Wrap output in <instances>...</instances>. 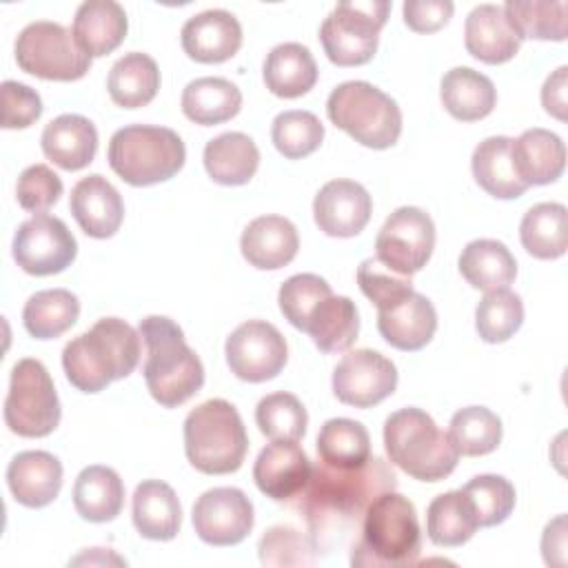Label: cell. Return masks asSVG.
<instances>
[{"label":"cell","instance_id":"6da1fadb","mask_svg":"<svg viewBox=\"0 0 568 568\" xmlns=\"http://www.w3.org/2000/svg\"><path fill=\"white\" fill-rule=\"evenodd\" d=\"M397 477L382 457H368L359 468L342 470L326 464L313 466L306 484L302 513L313 532L335 530L357 521L371 501L386 490H395Z\"/></svg>","mask_w":568,"mask_h":568},{"label":"cell","instance_id":"7a4b0ae2","mask_svg":"<svg viewBox=\"0 0 568 568\" xmlns=\"http://www.w3.org/2000/svg\"><path fill=\"white\" fill-rule=\"evenodd\" d=\"M140 333L120 317H102L62 351L67 379L82 393H100L131 375L140 362Z\"/></svg>","mask_w":568,"mask_h":568},{"label":"cell","instance_id":"3957f363","mask_svg":"<svg viewBox=\"0 0 568 568\" xmlns=\"http://www.w3.org/2000/svg\"><path fill=\"white\" fill-rule=\"evenodd\" d=\"M138 333L146 346L142 373L151 397L164 408L191 399L204 384V366L184 342L182 328L164 315H149L140 322Z\"/></svg>","mask_w":568,"mask_h":568},{"label":"cell","instance_id":"277c9868","mask_svg":"<svg viewBox=\"0 0 568 568\" xmlns=\"http://www.w3.org/2000/svg\"><path fill=\"white\" fill-rule=\"evenodd\" d=\"M422 548V532L413 501L386 490L364 513L362 539L353 548V566H410Z\"/></svg>","mask_w":568,"mask_h":568},{"label":"cell","instance_id":"5b68a950","mask_svg":"<svg viewBox=\"0 0 568 568\" xmlns=\"http://www.w3.org/2000/svg\"><path fill=\"white\" fill-rule=\"evenodd\" d=\"M384 446L388 459L419 481L448 477L459 459L448 433L422 408H399L384 424Z\"/></svg>","mask_w":568,"mask_h":568},{"label":"cell","instance_id":"8992f818","mask_svg":"<svg viewBox=\"0 0 568 568\" xmlns=\"http://www.w3.org/2000/svg\"><path fill=\"white\" fill-rule=\"evenodd\" d=\"M184 450L200 473H235L248 450V435L237 408L226 399H206L195 406L184 419Z\"/></svg>","mask_w":568,"mask_h":568},{"label":"cell","instance_id":"52a82bcc","mask_svg":"<svg viewBox=\"0 0 568 568\" xmlns=\"http://www.w3.org/2000/svg\"><path fill=\"white\" fill-rule=\"evenodd\" d=\"M109 166L131 186H151L173 178L186 160L182 138L166 126L129 124L109 142Z\"/></svg>","mask_w":568,"mask_h":568},{"label":"cell","instance_id":"ba28073f","mask_svg":"<svg viewBox=\"0 0 568 568\" xmlns=\"http://www.w3.org/2000/svg\"><path fill=\"white\" fill-rule=\"evenodd\" d=\"M326 113L337 129L368 149H388L402 133L397 102L364 80L337 84L326 100Z\"/></svg>","mask_w":568,"mask_h":568},{"label":"cell","instance_id":"9c48e42d","mask_svg":"<svg viewBox=\"0 0 568 568\" xmlns=\"http://www.w3.org/2000/svg\"><path fill=\"white\" fill-rule=\"evenodd\" d=\"M390 2H337L320 27V40L326 58L337 67L366 64L379 44V31L386 24Z\"/></svg>","mask_w":568,"mask_h":568},{"label":"cell","instance_id":"30bf717a","mask_svg":"<svg viewBox=\"0 0 568 568\" xmlns=\"http://www.w3.org/2000/svg\"><path fill=\"white\" fill-rule=\"evenodd\" d=\"M4 424L20 437H47L60 424V399L42 362L24 357L11 371Z\"/></svg>","mask_w":568,"mask_h":568},{"label":"cell","instance_id":"8fae6325","mask_svg":"<svg viewBox=\"0 0 568 568\" xmlns=\"http://www.w3.org/2000/svg\"><path fill=\"white\" fill-rule=\"evenodd\" d=\"M16 62L24 73L58 82L80 80L91 69V55L78 47L73 31L49 20H36L18 33Z\"/></svg>","mask_w":568,"mask_h":568},{"label":"cell","instance_id":"7c38bea8","mask_svg":"<svg viewBox=\"0 0 568 568\" xmlns=\"http://www.w3.org/2000/svg\"><path fill=\"white\" fill-rule=\"evenodd\" d=\"M435 248V224L417 206L393 211L375 237V257L399 275H413L426 266Z\"/></svg>","mask_w":568,"mask_h":568},{"label":"cell","instance_id":"4fadbf2b","mask_svg":"<svg viewBox=\"0 0 568 568\" xmlns=\"http://www.w3.org/2000/svg\"><path fill=\"white\" fill-rule=\"evenodd\" d=\"M78 255V242L69 226L53 215L38 213L24 220L13 235V260L29 275L64 271Z\"/></svg>","mask_w":568,"mask_h":568},{"label":"cell","instance_id":"5bb4252c","mask_svg":"<svg viewBox=\"0 0 568 568\" xmlns=\"http://www.w3.org/2000/svg\"><path fill=\"white\" fill-rule=\"evenodd\" d=\"M224 353L231 373L251 384L273 379L288 359L284 335L264 320L240 324L226 337Z\"/></svg>","mask_w":568,"mask_h":568},{"label":"cell","instance_id":"9a60e30c","mask_svg":"<svg viewBox=\"0 0 568 568\" xmlns=\"http://www.w3.org/2000/svg\"><path fill=\"white\" fill-rule=\"evenodd\" d=\"M397 388L395 364L377 351H348L333 371V393L342 404L371 408Z\"/></svg>","mask_w":568,"mask_h":568},{"label":"cell","instance_id":"2e32d148","mask_svg":"<svg viewBox=\"0 0 568 568\" xmlns=\"http://www.w3.org/2000/svg\"><path fill=\"white\" fill-rule=\"evenodd\" d=\"M193 528L204 544L235 546L253 528V504L240 490L220 486L202 493L193 504Z\"/></svg>","mask_w":568,"mask_h":568},{"label":"cell","instance_id":"e0dca14e","mask_svg":"<svg viewBox=\"0 0 568 568\" xmlns=\"http://www.w3.org/2000/svg\"><path fill=\"white\" fill-rule=\"evenodd\" d=\"M371 211L368 191L353 180H331L313 200L315 224L331 237H355L368 224Z\"/></svg>","mask_w":568,"mask_h":568},{"label":"cell","instance_id":"ac0fdd59","mask_svg":"<svg viewBox=\"0 0 568 568\" xmlns=\"http://www.w3.org/2000/svg\"><path fill=\"white\" fill-rule=\"evenodd\" d=\"M313 473V464L297 442H271L266 444L253 466V479L257 488L275 499L284 501L300 495Z\"/></svg>","mask_w":568,"mask_h":568},{"label":"cell","instance_id":"d6986e66","mask_svg":"<svg viewBox=\"0 0 568 568\" xmlns=\"http://www.w3.org/2000/svg\"><path fill=\"white\" fill-rule=\"evenodd\" d=\"M184 53L204 64L233 58L242 47V27L231 11L209 9L189 18L180 33Z\"/></svg>","mask_w":568,"mask_h":568},{"label":"cell","instance_id":"ffe728a7","mask_svg":"<svg viewBox=\"0 0 568 568\" xmlns=\"http://www.w3.org/2000/svg\"><path fill=\"white\" fill-rule=\"evenodd\" d=\"M69 209L80 229L98 240L115 235L124 220V202L118 189L100 173L82 178L71 189Z\"/></svg>","mask_w":568,"mask_h":568},{"label":"cell","instance_id":"44dd1931","mask_svg":"<svg viewBox=\"0 0 568 568\" xmlns=\"http://www.w3.org/2000/svg\"><path fill=\"white\" fill-rule=\"evenodd\" d=\"M379 335L399 351L424 348L437 331V313L430 300L417 291L377 311Z\"/></svg>","mask_w":568,"mask_h":568},{"label":"cell","instance_id":"7402d4cb","mask_svg":"<svg viewBox=\"0 0 568 568\" xmlns=\"http://www.w3.org/2000/svg\"><path fill=\"white\" fill-rule=\"evenodd\" d=\"M7 484L18 504L42 508L62 488V464L47 450H22L7 466Z\"/></svg>","mask_w":568,"mask_h":568},{"label":"cell","instance_id":"603a6c76","mask_svg":"<svg viewBox=\"0 0 568 568\" xmlns=\"http://www.w3.org/2000/svg\"><path fill=\"white\" fill-rule=\"evenodd\" d=\"M244 260L262 271H277L293 262L300 248L297 229L282 215H260L240 237Z\"/></svg>","mask_w":568,"mask_h":568},{"label":"cell","instance_id":"cb8c5ba5","mask_svg":"<svg viewBox=\"0 0 568 568\" xmlns=\"http://www.w3.org/2000/svg\"><path fill=\"white\" fill-rule=\"evenodd\" d=\"M466 51L486 62L501 64L517 55L521 40L510 27L504 7L499 4H479L475 7L464 24Z\"/></svg>","mask_w":568,"mask_h":568},{"label":"cell","instance_id":"d4e9b609","mask_svg":"<svg viewBox=\"0 0 568 568\" xmlns=\"http://www.w3.org/2000/svg\"><path fill=\"white\" fill-rule=\"evenodd\" d=\"M42 153L64 171H80L89 166L98 151V131L93 122L78 113H62L53 118L40 138Z\"/></svg>","mask_w":568,"mask_h":568},{"label":"cell","instance_id":"484cf974","mask_svg":"<svg viewBox=\"0 0 568 568\" xmlns=\"http://www.w3.org/2000/svg\"><path fill=\"white\" fill-rule=\"evenodd\" d=\"M510 155L519 180L526 186H541L559 180L566 166L561 138L546 129H526L510 144Z\"/></svg>","mask_w":568,"mask_h":568},{"label":"cell","instance_id":"4316f807","mask_svg":"<svg viewBox=\"0 0 568 568\" xmlns=\"http://www.w3.org/2000/svg\"><path fill=\"white\" fill-rule=\"evenodd\" d=\"M129 20L124 9L113 0H87L78 7L73 18V38L78 47L100 58L118 49L126 36Z\"/></svg>","mask_w":568,"mask_h":568},{"label":"cell","instance_id":"83f0119b","mask_svg":"<svg viewBox=\"0 0 568 568\" xmlns=\"http://www.w3.org/2000/svg\"><path fill=\"white\" fill-rule=\"evenodd\" d=\"M133 526L153 541H169L180 532L182 508L175 490L160 479H146L138 484L133 493Z\"/></svg>","mask_w":568,"mask_h":568},{"label":"cell","instance_id":"f1b7e54d","mask_svg":"<svg viewBox=\"0 0 568 568\" xmlns=\"http://www.w3.org/2000/svg\"><path fill=\"white\" fill-rule=\"evenodd\" d=\"M262 78L266 89L277 98H300L317 82V64L308 47L284 42L271 49L264 60Z\"/></svg>","mask_w":568,"mask_h":568},{"label":"cell","instance_id":"f546056e","mask_svg":"<svg viewBox=\"0 0 568 568\" xmlns=\"http://www.w3.org/2000/svg\"><path fill=\"white\" fill-rule=\"evenodd\" d=\"M439 98L455 120L475 122L490 115L497 102V89L488 75L470 67H455L444 73Z\"/></svg>","mask_w":568,"mask_h":568},{"label":"cell","instance_id":"4dcf8cb0","mask_svg":"<svg viewBox=\"0 0 568 568\" xmlns=\"http://www.w3.org/2000/svg\"><path fill=\"white\" fill-rule=\"evenodd\" d=\"M202 160L213 182L224 186H240L255 175L260 166V151L253 138L246 133L229 131L206 142Z\"/></svg>","mask_w":568,"mask_h":568},{"label":"cell","instance_id":"1f68e13d","mask_svg":"<svg viewBox=\"0 0 568 568\" xmlns=\"http://www.w3.org/2000/svg\"><path fill=\"white\" fill-rule=\"evenodd\" d=\"M513 138L493 135L481 140L470 158V169L475 182L493 197L513 200L526 193V184L519 180L513 155H510Z\"/></svg>","mask_w":568,"mask_h":568},{"label":"cell","instance_id":"d6a6232c","mask_svg":"<svg viewBox=\"0 0 568 568\" xmlns=\"http://www.w3.org/2000/svg\"><path fill=\"white\" fill-rule=\"evenodd\" d=\"M124 504V484L109 466H87L73 484V506L78 515L93 524L111 521Z\"/></svg>","mask_w":568,"mask_h":568},{"label":"cell","instance_id":"836d02e7","mask_svg":"<svg viewBox=\"0 0 568 568\" xmlns=\"http://www.w3.org/2000/svg\"><path fill=\"white\" fill-rule=\"evenodd\" d=\"M459 273L479 291L508 288L517 277V260L499 240H473L459 255Z\"/></svg>","mask_w":568,"mask_h":568},{"label":"cell","instance_id":"e575fe53","mask_svg":"<svg viewBox=\"0 0 568 568\" xmlns=\"http://www.w3.org/2000/svg\"><path fill=\"white\" fill-rule=\"evenodd\" d=\"M182 113L202 126L235 118L242 109V91L226 78H195L182 91Z\"/></svg>","mask_w":568,"mask_h":568},{"label":"cell","instance_id":"d590c367","mask_svg":"<svg viewBox=\"0 0 568 568\" xmlns=\"http://www.w3.org/2000/svg\"><path fill=\"white\" fill-rule=\"evenodd\" d=\"M306 333L322 353L348 351L359 333L357 306L351 297L328 295L313 308Z\"/></svg>","mask_w":568,"mask_h":568},{"label":"cell","instance_id":"8d00e7d4","mask_svg":"<svg viewBox=\"0 0 568 568\" xmlns=\"http://www.w3.org/2000/svg\"><path fill=\"white\" fill-rule=\"evenodd\" d=\"M106 89L118 106L140 109L155 98L160 89V69L151 55L131 51L111 67Z\"/></svg>","mask_w":568,"mask_h":568},{"label":"cell","instance_id":"74e56055","mask_svg":"<svg viewBox=\"0 0 568 568\" xmlns=\"http://www.w3.org/2000/svg\"><path fill=\"white\" fill-rule=\"evenodd\" d=\"M524 248L537 260H557L568 248V211L559 202H541L526 211L519 224Z\"/></svg>","mask_w":568,"mask_h":568},{"label":"cell","instance_id":"f35d334b","mask_svg":"<svg viewBox=\"0 0 568 568\" xmlns=\"http://www.w3.org/2000/svg\"><path fill=\"white\" fill-rule=\"evenodd\" d=\"M479 528L473 501L464 490L437 495L426 510V532L435 546H462Z\"/></svg>","mask_w":568,"mask_h":568},{"label":"cell","instance_id":"ab89813d","mask_svg":"<svg viewBox=\"0 0 568 568\" xmlns=\"http://www.w3.org/2000/svg\"><path fill=\"white\" fill-rule=\"evenodd\" d=\"M80 315L78 297L67 288L33 293L22 308V324L36 339H53L69 331Z\"/></svg>","mask_w":568,"mask_h":568},{"label":"cell","instance_id":"60d3db41","mask_svg":"<svg viewBox=\"0 0 568 568\" xmlns=\"http://www.w3.org/2000/svg\"><path fill=\"white\" fill-rule=\"evenodd\" d=\"M504 13L519 40L532 38L561 42L568 36L566 0H508Z\"/></svg>","mask_w":568,"mask_h":568},{"label":"cell","instance_id":"b9f144b4","mask_svg":"<svg viewBox=\"0 0 568 568\" xmlns=\"http://www.w3.org/2000/svg\"><path fill=\"white\" fill-rule=\"evenodd\" d=\"M317 453L322 462L331 468H359L371 457V437L362 422L333 417L317 435Z\"/></svg>","mask_w":568,"mask_h":568},{"label":"cell","instance_id":"7bdbcfd3","mask_svg":"<svg viewBox=\"0 0 568 568\" xmlns=\"http://www.w3.org/2000/svg\"><path fill=\"white\" fill-rule=\"evenodd\" d=\"M448 435L459 455H488L501 442V419L486 406H466L453 415Z\"/></svg>","mask_w":568,"mask_h":568},{"label":"cell","instance_id":"ee69618b","mask_svg":"<svg viewBox=\"0 0 568 568\" xmlns=\"http://www.w3.org/2000/svg\"><path fill=\"white\" fill-rule=\"evenodd\" d=\"M524 322V304L510 288L486 291L475 308V328L488 344L510 339Z\"/></svg>","mask_w":568,"mask_h":568},{"label":"cell","instance_id":"f6af8a7d","mask_svg":"<svg viewBox=\"0 0 568 568\" xmlns=\"http://www.w3.org/2000/svg\"><path fill=\"white\" fill-rule=\"evenodd\" d=\"M255 422L271 442H300L306 433L308 415L295 395L282 390L260 399L255 408Z\"/></svg>","mask_w":568,"mask_h":568},{"label":"cell","instance_id":"bcb514c9","mask_svg":"<svg viewBox=\"0 0 568 568\" xmlns=\"http://www.w3.org/2000/svg\"><path fill=\"white\" fill-rule=\"evenodd\" d=\"M271 140L284 158L300 160L320 149L324 124L311 111H284L273 120Z\"/></svg>","mask_w":568,"mask_h":568},{"label":"cell","instance_id":"7dc6e473","mask_svg":"<svg viewBox=\"0 0 568 568\" xmlns=\"http://www.w3.org/2000/svg\"><path fill=\"white\" fill-rule=\"evenodd\" d=\"M257 550L264 566H313L320 559L317 541L291 526L268 528Z\"/></svg>","mask_w":568,"mask_h":568},{"label":"cell","instance_id":"c3c4849f","mask_svg":"<svg viewBox=\"0 0 568 568\" xmlns=\"http://www.w3.org/2000/svg\"><path fill=\"white\" fill-rule=\"evenodd\" d=\"M473 501L479 526H497L508 519L515 508V486L501 475H477L462 488Z\"/></svg>","mask_w":568,"mask_h":568},{"label":"cell","instance_id":"681fc988","mask_svg":"<svg viewBox=\"0 0 568 568\" xmlns=\"http://www.w3.org/2000/svg\"><path fill=\"white\" fill-rule=\"evenodd\" d=\"M333 295L328 282L315 273H297L288 277L277 293L282 315L300 331H306L308 317L317 302Z\"/></svg>","mask_w":568,"mask_h":568},{"label":"cell","instance_id":"f907efd6","mask_svg":"<svg viewBox=\"0 0 568 568\" xmlns=\"http://www.w3.org/2000/svg\"><path fill=\"white\" fill-rule=\"evenodd\" d=\"M357 284L362 293L379 308H386L408 293H413L410 275H399L384 266L377 257H366L357 268Z\"/></svg>","mask_w":568,"mask_h":568},{"label":"cell","instance_id":"816d5d0a","mask_svg":"<svg viewBox=\"0 0 568 568\" xmlns=\"http://www.w3.org/2000/svg\"><path fill=\"white\" fill-rule=\"evenodd\" d=\"M62 195V180L47 164L27 166L16 184L18 204L31 213H44Z\"/></svg>","mask_w":568,"mask_h":568},{"label":"cell","instance_id":"f5cc1de1","mask_svg":"<svg viewBox=\"0 0 568 568\" xmlns=\"http://www.w3.org/2000/svg\"><path fill=\"white\" fill-rule=\"evenodd\" d=\"M2 95V129H27L42 115V100L36 89L4 80L0 87Z\"/></svg>","mask_w":568,"mask_h":568},{"label":"cell","instance_id":"db71d44e","mask_svg":"<svg viewBox=\"0 0 568 568\" xmlns=\"http://www.w3.org/2000/svg\"><path fill=\"white\" fill-rule=\"evenodd\" d=\"M455 4L450 0H406L404 22L417 33L439 31L453 16Z\"/></svg>","mask_w":568,"mask_h":568},{"label":"cell","instance_id":"11a10c76","mask_svg":"<svg viewBox=\"0 0 568 568\" xmlns=\"http://www.w3.org/2000/svg\"><path fill=\"white\" fill-rule=\"evenodd\" d=\"M566 75L568 67H559L555 73H550L541 89V104L546 113H550L557 120H566Z\"/></svg>","mask_w":568,"mask_h":568},{"label":"cell","instance_id":"9f6ffc18","mask_svg":"<svg viewBox=\"0 0 568 568\" xmlns=\"http://www.w3.org/2000/svg\"><path fill=\"white\" fill-rule=\"evenodd\" d=\"M541 555L548 566H566V515H557L544 530Z\"/></svg>","mask_w":568,"mask_h":568},{"label":"cell","instance_id":"6f0895ef","mask_svg":"<svg viewBox=\"0 0 568 568\" xmlns=\"http://www.w3.org/2000/svg\"><path fill=\"white\" fill-rule=\"evenodd\" d=\"M69 564H126L124 559H120L118 555H104V548H91L89 552H84V555H80V557H75V559H71Z\"/></svg>","mask_w":568,"mask_h":568}]
</instances>
